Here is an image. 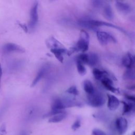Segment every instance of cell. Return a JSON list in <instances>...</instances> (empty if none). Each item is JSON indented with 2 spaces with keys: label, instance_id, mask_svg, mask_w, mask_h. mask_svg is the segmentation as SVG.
<instances>
[{
  "label": "cell",
  "instance_id": "6da1fadb",
  "mask_svg": "<svg viewBox=\"0 0 135 135\" xmlns=\"http://www.w3.org/2000/svg\"><path fill=\"white\" fill-rule=\"evenodd\" d=\"M79 24L83 27H85L88 29H96L98 27H110L117 29V30H119L122 32H124L125 33H127V34H128L127 33V31H126L124 29L114 25L113 24H111L108 22L99 21V20H91V19H84V20H81L79 21Z\"/></svg>",
  "mask_w": 135,
  "mask_h": 135
},
{
  "label": "cell",
  "instance_id": "7a4b0ae2",
  "mask_svg": "<svg viewBox=\"0 0 135 135\" xmlns=\"http://www.w3.org/2000/svg\"><path fill=\"white\" fill-rule=\"evenodd\" d=\"M89 35L85 30H81L80 33V36L77 42L75 47L72 48V52L81 51L84 52L89 49Z\"/></svg>",
  "mask_w": 135,
  "mask_h": 135
},
{
  "label": "cell",
  "instance_id": "3957f363",
  "mask_svg": "<svg viewBox=\"0 0 135 135\" xmlns=\"http://www.w3.org/2000/svg\"><path fill=\"white\" fill-rule=\"evenodd\" d=\"M106 98L104 95L99 91H95L94 93L87 96V102L89 105L94 107H101L104 105Z\"/></svg>",
  "mask_w": 135,
  "mask_h": 135
},
{
  "label": "cell",
  "instance_id": "277c9868",
  "mask_svg": "<svg viewBox=\"0 0 135 135\" xmlns=\"http://www.w3.org/2000/svg\"><path fill=\"white\" fill-rule=\"evenodd\" d=\"M96 35L98 41L102 46H106L110 42H117L116 38L113 35L107 32L97 31L96 32Z\"/></svg>",
  "mask_w": 135,
  "mask_h": 135
},
{
  "label": "cell",
  "instance_id": "5b68a950",
  "mask_svg": "<svg viewBox=\"0 0 135 135\" xmlns=\"http://www.w3.org/2000/svg\"><path fill=\"white\" fill-rule=\"evenodd\" d=\"M38 6L39 3L38 2L36 1L33 3L31 9L30 19L29 23V26L31 29L34 28L38 24L39 20Z\"/></svg>",
  "mask_w": 135,
  "mask_h": 135
},
{
  "label": "cell",
  "instance_id": "8992f818",
  "mask_svg": "<svg viewBox=\"0 0 135 135\" xmlns=\"http://www.w3.org/2000/svg\"><path fill=\"white\" fill-rule=\"evenodd\" d=\"M116 127L118 133L123 135L126 132L128 128V121L123 117H119L116 120Z\"/></svg>",
  "mask_w": 135,
  "mask_h": 135
},
{
  "label": "cell",
  "instance_id": "52a82bcc",
  "mask_svg": "<svg viewBox=\"0 0 135 135\" xmlns=\"http://www.w3.org/2000/svg\"><path fill=\"white\" fill-rule=\"evenodd\" d=\"M108 76V74L105 76L101 80V82L102 85L109 91H111L113 93L119 92V90L114 86L113 81H112V80Z\"/></svg>",
  "mask_w": 135,
  "mask_h": 135
},
{
  "label": "cell",
  "instance_id": "ba28073f",
  "mask_svg": "<svg viewBox=\"0 0 135 135\" xmlns=\"http://www.w3.org/2000/svg\"><path fill=\"white\" fill-rule=\"evenodd\" d=\"M107 107L110 110H116L119 106L120 101L115 96L111 94H107Z\"/></svg>",
  "mask_w": 135,
  "mask_h": 135
},
{
  "label": "cell",
  "instance_id": "9c48e42d",
  "mask_svg": "<svg viewBox=\"0 0 135 135\" xmlns=\"http://www.w3.org/2000/svg\"><path fill=\"white\" fill-rule=\"evenodd\" d=\"M3 50L5 52H20L23 53L25 50L23 48L19 46L17 44L9 43L5 44L3 47Z\"/></svg>",
  "mask_w": 135,
  "mask_h": 135
},
{
  "label": "cell",
  "instance_id": "30bf717a",
  "mask_svg": "<svg viewBox=\"0 0 135 135\" xmlns=\"http://www.w3.org/2000/svg\"><path fill=\"white\" fill-rule=\"evenodd\" d=\"M116 7L119 12L124 14H128L132 10L131 6L129 4L118 1L116 2Z\"/></svg>",
  "mask_w": 135,
  "mask_h": 135
},
{
  "label": "cell",
  "instance_id": "8fae6325",
  "mask_svg": "<svg viewBox=\"0 0 135 135\" xmlns=\"http://www.w3.org/2000/svg\"><path fill=\"white\" fill-rule=\"evenodd\" d=\"M122 64L127 69H131L134 65V57L130 53H127L122 59Z\"/></svg>",
  "mask_w": 135,
  "mask_h": 135
},
{
  "label": "cell",
  "instance_id": "7c38bea8",
  "mask_svg": "<svg viewBox=\"0 0 135 135\" xmlns=\"http://www.w3.org/2000/svg\"><path fill=\"white\" fill-rule=\"evenodd\" d=\"M50 51L53 54L54 57L59 61L62 63L64 60L63 55V54L68 52V50L64 48H61L57 49H50Z\"/></svg>",
  "mask_w": 135,
  "mask_h": 135
},
{
  "label": "cell",
  "instance_id": "4fadbf2b",
  "mask_svg": "<svg viewBox=\"0 0 135 135\" xmlns=\"http://www.w3.org/2000/svg\"><path fill=\"white\" fill-rule=\"evenodd\" d=\"M46 45L48 48H50V49L64 48L60 42L53 37H51L46 41Z\"/></svg>",
  "mask_w": 135,
  "mask_h": 135
},
{
  "label": "cell",
  "instance_id": "5bb4252c",
  "mask_svg": "<svg viewBox=\"0 0 135 135\" xmlns=\"http://www.w3.org/2000/svg\"><path fill=\"white\" fill-rule=\"evenodd\" d=\"M67 116V114L65 111H62L60 113L52 116L49 119L50 123H58L64 120Z\"/></svg>",
  "mask_w": 135,
  "mask_h": 135
},
{
  "label": "cell",
  "instance_id": "9a60e30c",
  "mask_svg": "<svg viewBox=\"0 0 135 135\" xmlns=\"http://www.w3.org/2000/svg\"><path fill=\"white\" fill-rule=\"evenodd\" d=\"M83 88L84 91L88 94L90 95L96 90L93 83L89 80H85L83 82Z\"/></svg>",
  "mask_w": 135,
  "mask_h": 135
},
{
  "label": "cell",
  "instance_id": "2e32d148",
  "mask_svg": "<svg viewBox=\"0 0 135 135\" xmlns=\"http://www.w3.org/2000/svg\"><path fill=\"white\" fill-rule=\"evenodd\" d=\"M103 15L105 17L109 20L111 21L114 18V14L111 7L109 4H106L103 9Z\"/></svg>",
  "mask_w": 135,
  "mask_h": 135
},
{
  "label": "cell",
  "instance_id": "e0dca14e",
  "mask_svg": "<svg viewBox=\"0 0 135 135\" xmlns=\"http://www.w3.org/2000/svg\"><path fill=\"white\" fill-rule=\"evenodd\" d=\"M46 71H47L46 68L44 67V66L42 67L39 70V71L37 73V75H36L35 78H34V79L33 80V81L32 82V84H31L32 87H33L35 85H36V84L41 80V79L43 78V77H44V76L46 73Z\"/></svg>",
  "mask_w": 135,
  "mask_h": 135
},
{
  "label": "cell",
  "instance_id": "ac0fdd59",
  "mask_svg": "<svg viewBox=\"0 0 135 135\" xmlns=\"http://www.w3.org/2000/svg\"><path fill=\"white\" fill-rule=\"evenodd\" d=\"M99 59L97 54L94 53L88 54V65L90 66H95L99 62Z\"/></svg>",
  "mask_w": 135,
  "mask_h": 135
},
{
  "label": "cell",
  "instance_id": "d6986e66",
  "mask_svg": "<svg viewBox=\"0 0 135 135\" xmlns=\"http://www.w3.org/2000/svg\"><path fill=\"white\" fill-rule=\"evenodd\" d=\"M93 73L95 78L96 80H100V81L105 76H106L108 74L106 71L101 70L97 68L94 69L93 71Z\"/></svg>",
  "mask_w": 135,
  "mask_h": 135
},
{
  "label": "cell",
  "instance_id": "ffe728a7",
  "mask_svg": "<svg viewBox=\"0 0 135 135\" xmlns=\"http://www.w3.org/2000/svg\"><path fill=\"white\" fill-rule=\"evenodd\" d=\"M124 105L123 108V114H127L130 112L133 109L134 105L132 102L129 101H122Z\"/></svg>",
  "mask_w": 135,
  "mask_h": 135
},
{
  "label": "cell",
  "instance_id": "44dd1931",
  "mask_svg": "<svg viewBox=\"0 0 135 135\" xmlns=\"http://www.w3.org/2000/svg\"><path fill=\"white\" fill-rule=\"evenodd\" d=\"M124 79L125 80H134V70L131 69H127V70L125 71V73L123 76Z\"/></svg>",
  "mask_w": 135,
  "mask_h": 135
},
{
  "label": "cell",
  "instance_id": "7402d4cb",
  "mask_svg": "<svg viewBox=\"0 0 135 135\" xmlns=\"http://www.w3.org/2000/svg\"><path fill=\"white\" fill-rule=\"evenodd\" d=\"M77 68L80 75L84 76L86 74L87 70L84 64L78 61H77Z\"/></svg>",
  "mask_w": 135,
  "mask_h": 135
},
{
  "label": "cell",
  "instance_id": "603a6c76",
  "mask_svg": "<svg viewBox=\"0 0 135 135\" xmlns=\"http://www.w3.org/2000/svg\"><path fill=\"white\" fill-rule=\"evenodd\" d=\"M77 61L80 62L81 63L88 64V54L81 53L77 57Z\"/></svg>",
  "mask_w": 135,
  "mask_h": 135
},
{
  "label": "cell",
  "instance_id": "cb8c5ba5",
  "mask_svg": "<svg viewBox=\"0 0 135 135\" xmlns=\"http://www.w3.org/2000/svg\"><path fill=\"white\" fill-rule=\"evenodd\" d=\"M65 92L68 94L73 95V96H77L79 95V91L77 89V88L75 85H72L70 88L68 89Z\"/></svg>",
  "mask_w": 135,
  "mask_h": 135
},
{
  "label": "cell",
  "instance_id": "d4e9b609",
  "mask_svg": "<svg viewBox=\"0 0 135 135\" xmlns=\"http://www.w3.org/2000/svg\"><path fill=\"white\" fill-rule=\"evenodd\" d=\"M104 2L102 1H91L92 5L96 8H99L103 4Z\"/></svg>",
  "mask_w": 135,
  "mask_h": 135
},
{
  "label": "cell",
  "instance_id": "484cf974",
  "mask_svg": "<svg viewBox=\"0 0 135 135\" xmlns=\"http://www.w3.org/2000/svg\"><path fill=\"white\" fill-rule=\"evenodd\" d=\"M81 126V120L79 119H77L72 126V129L73 130H76Z\"/></svg>",
  "mask_w": 135,
  "mask_h": 135
},
{
  "label": "cell",
  "instance_id": "4316f807",
  "mask_svg": "<svg viewBox=\"0 0 135 135\" xmlns=\"http://www.w3.org/2000/svg\"><path fill=\"white\" fill-rule=\"evenodd\" d=\"M92 135H107L102 130L99 129H94L92 131Z\"/></svg>",
  "mask_w": 135,
  "mask_h": 135
},
{
  "label": "cell",
  "instance_id": "83f0119b",
  "mask_svg": "<svg viewBox=\"0 0 135 135\" xmlns=\"http://www.w3.org/2000/svg\"><path fill=\"white\" fill-rule=\"evenodd\" d=\"M7 133L6 130V126L3 124L1 127H0V135H6Z\"/></svg>",
  "mask_w": 135,
  "mask_h": 135
},
{
  "label": "cell",
  "instance_id": "f1b7e54d",
  "mask_svg": "<svg viewBox=\"0 0 135 135\" xmlns=\"http://www.w3.org/2000/svg\"><path fill=\"white\" fill-rule=\"evenodd\" d=\"M125 97L129 101V102H134L135 99H134V96L133 95H128V94H126L125 95Z\"/></svg>",
  "mask_w": 135,
  "mask_h": 135
},
{
  "label": "cell",
  "instance_id": "f546056e",
  "mask_svg": "<svg viewBox=\"0 0 135 135\" xmlns=\"http://www.w3.org/2000/svg\"><path fill=\"white\" fill-rule=\"evenodd\" d=\"M18 24L19 25V26H20L22 29H23V30L24 31V32H26V33L28 32V27H27V26H26V24H23V23H20V22H18Z\"/></svg>",
  "mask_w": 135,
  "mask_h": 135
},
{
  "label": "cell",
  "instance_id": "4dcf8cb0",
  "mask_svg": "<svg viewBox=\"0 0 135 135\" xmlns=\"http://www.w3.org/2000/svg\"><path fill=\"white\" fill-rule=\"evenodd\" d=\"M2 76V69L1 67V65L0 64V84H1V79Z\"/></svg>",
  "mask_w": 135,
  "mask_h": 135
},
{
  "label": "cell",
  "instance_id": "1f68e13d",
  "mask_svg": "<svg viewBox=\"0 0 135 135\" xmlns=\"http://www.w3.org/2000/svg\"><path fill=\"white\" fill-rule=\"evenodd\" d=\"M19 135H28V133L27 131H23L21 132Z\"/></svg>",
  "mask_w": 135,
  "mask_h": 135
},
{
  "label": "cell",
  "instance_id": "d6a6232c",
  "mask_svg": "<svg viewBox=\"0 0 135 135\" xmlns=\"http://www.w3.org/2000/svg\"><path fill=\"white\" fill-rule=\"evenodd\" d=\"M132 135H135V132H134V131L133 132V133H132Z\"/></svg>",
  "mask_w": 135,
  "mask_h": 135
},
{
  "label": "cell",
  "instance_id": "836d02e7",
  "mask_svg": "<svg viewBox=\"0 0 135 135\" xmlns=\"http://www.w3.org/2000/svg\"><path fill=\"white\" fill-rule=\"evenodd\" d=\"M108 135H113V134H108Z\"/></svg>",
  "mask_w": 135,
  "mask_h": 135
}]
</instances>
